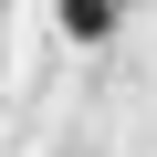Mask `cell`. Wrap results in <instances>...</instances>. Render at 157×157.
<instances>
[{
    "instance_id": "1",
    "label": "cell",
    "mask_w": 157,
    "mask_h": 157,
    "mask_svg": "<svg viewBox=\"0 0 157 157\" xmlns=\"http://www.w3.org/2000/svg\"><path fill=\"white\" fill-rule=\"evenodd\" d=\"M63 32H73V42H105V32H115V0H63Z\"/></svg>"
},
{
    "instance_id": "2",
    "label": "cell",
    "mask_w": 157,
    "mask_h": 157,
    "mask_svg": "<svg viewBox=\"0 0 157 157\" xmlns=\"http://www.w3.org/2000/svg\"><path fill=\"white\" fill-rule=\"evenodd\" d=\"M115 11H126V0H115Z\"/></svg>"
}]
</instances>
